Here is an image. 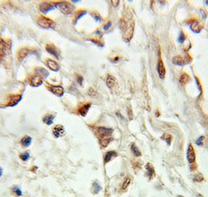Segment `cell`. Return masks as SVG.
Masks as SVG:
<instances>
[{"mask_svg":"<svg viewBox=\"0 0 208 197\" xmlns=\"http://www.w3.org/2000/svg\"><path fill=\"white\" fill-rule=\"evenodd\" d=\"M42 83H43V78L38 74L33 75L30 78V84H31V85L34 86V87H38L42 85Z\"/></svg>","mask_w":208,"mask_h":197,"instance_id":"cell-6","label":"cell"},{"mask_svg":"<svg viewBox=\"0 0 208 197\" xmlns=\"http://www.w3.org/2000/svg\"><path fill=\"white\" fill-rule=\"evenodd\" d=\"M2 174H3V169H2L1 167H0V177H1V175H2Z\"/></svg>","mask_w":208,"mask_h":197,"instance_id":"cell-38","label":"cell"},{"mask_svg":"<svg viewBox=\"0 0 208 197\" xmlns=\"http://www.w3.org/2000/svg\"><path fill=\"white\" fill-rule=\"evenodd\" d=\"M146 170H147V172H148V176L150 177V178H152L153 175H154V169H153V167H152V165L150 164H148L146 165Z\"/></svg>","mask_w":208,"mask_h":197,"instance_id":"cell-23","label":"cell"},{"mask_svg":"<svg viewBox=\"0 0 208 197\" xmlns=\"http://www.w3.org/2000/svg\"><path fill=\"white\" fill-rule=\"evenodd\" d=\"M111 141V138H105V139H101V141H100V143H101V146H103V147H106L108 144Z\"/></svg>","mask_w":208,"mask_h":197,"instance_id":"cell-27","label":"cell"},{"mask_svg":"<svg viewBox=\"0 0 208 197\" xmlns=\"http://www.w3.org/2000/svg\"><path fill=\"white\" fill-rule=\"evenodd\" d=\"M29 156H30L29 153H28V152H26V153H22L21 156H20V157H21V159L22 160H24V161H26V160H28Z\"/></svg>","mask_w":208,"mask_h":197,"instance_id":"cell-30","label":"cell"},{"mask_svg":"<svg viewBox=\"0 0 208 197\" xmlns=\"http://www.w3.org/2000/svg\"><path fill=\"white\" fill-rule=\"evenodd\" d=\"M184 40H185V35H184L183 33H182V34L180 35V37H179V41H180V42H183Z\"/></svg>","mask_w":208,"mask_h":197,"instance_id":"cell-32","label":"cell"},{"mask_svg":"<svg viewBox=\"0 0 208 197\" xmlns=\"http://www.w3.org/2000/svg\"><path fill=\"white\" fill-rule=\"evenodd\" d=\"M187 158L188 161H189V163H190V164H193L196 160V153H195V151H194L193 146L191 144L189 146V148H188Z\"/></svg>","mask_w":208,"mask_h":197,"instance_id":"cell-8","label":"cell"},{"mask_svg":"<svg viewBox=\"0 0 208 197\" xmlns=\"http://www.w3.org/2000/svg\"><path fill=\"white\" fill-rule=\"evenodd\" d=\"M35 71H37V74L39 75L40 77H41L42 78H46L47 77L49 76V73L45 69H44V68L37 67L35 69Z\"/></svg>","mask_w":208,"mask_h":197,"instance_id":"cell-18","label":"cell"},{"mask_svg":"<svg viewBox=\"0 0 208 197\" xmlns=\"http://www.w3.org/2000/svg\"><path fill=\"white\" fill-rule=\"evenodd\" d=\"M110 26H111V23H110V22H109L108 24L104 26V30H108Z\"/></svg>","mask_w":208,"mask_h":197,"instance_id":"cell-35","label":"cell"},{"mask_svg":"<svg viewBox=\"0 0 208 197\" xmlns=\"http://www.w3.org/2000/svg\"><path fill=\"white\" fill-rule=\"evenodd\" d=\"M54 118H55V116H53V115L46 114L45 115L44 118H42V120H43V122L45 124H46L48 125H50V124H52L53 123Z\"/></svg>","mask_w":208,"mask_h":197,"instance_id":"cell-20","label":"cell"},{"mask_svg":"<svg viewBox=\"0 0 208 197\" xmlns=\"http://www.w3.org/2000/svg\"><path fill=\"white\" fill-rule=\"evenodd\" d=\"M191 29L194 32H197V33H199L200 31V26H199V24L197 22V21H194L191 24Z\"/></svg>","mask_w":208,"mask_h":197,"instance_id":"cell-22","label":"cell"},{"mask_svg":"<svg viewBox=\"0 0 208 197\" xmlns=\"http://www.w3.org/2000/svg\"><path fill=\"white\" fill-rule=\"evenodd\" d=\"M112 3H113V5L114 6H117L118 5V3H119V1H112Z\"/></svg>","mask_w":208,"mask_h":197,"instance_id":"cell-37","label":"cell"},{"mask_svg":"<svg viewBox=\"0 0 208 197\" xmlns=\"http://www.w3.org/2000/svg\"><path fill=\"white\" fill-rule=\"evenodd\" d=\"M45 49L48 53L55 56L56 59H58L59 56H60V51L54 45L48 44L45 47Z\"/></svg>","mask_w":208,"mask_h":197,"instance_id":"cell-7","label":"cell"},{"mask_svg":"<svg viewBox=\"0 0 208 197\" xmlns=\"http://www.w3.org/2000/svg\"><path fill=\"white\" fill-rule=\"evenodd\" d=\"M77 81L79 83L80 85H82V82H83V77L80 75H78V78H77Z\"/></svg>","mask_w":208,"mask_h":197,"instance_id":"cell-33","label":"cell"},{"mask_svg":"<svg viewBox=\"0 0 208 197\" xmlns=\"http://www.w3.org/2000/svg\"><path fill=\"white\" fill-rule=\"evenodd\" d=\"M49 90L52 93L58 97H62L64 94V89L60 85H51L49 87Z\"/></svg>","mask_w":208,"mask_h":197,"instance_id":"cell-5","label":"cell"},{"mask_svg":"<svg viewBox=\"0 0 208 197\" xmlns=\"http://www.w3.org/2000/svg\"><path fill=\"white\" fill-rule=\"evenodd\" d=\"M117 156V153L114 151H110L106 153L105 156H104V162L105 163H108L109 161H110L113 158H114Z\"/></svg>","mask_w":208,"mask_h":197,"instance_id":"cell-19","label":"cell"},{"mask_svg":"<svg viewBox=\"0 0 208 197\" xmlns=\"http://www.w3.org/2000/svg\"><path fill=\"white\" fill-rule=\"evenodd\" d=\"M91 107V104L90 103H88V104H85L83 105L82 106H81L79 108V114L82 115V117H85V115L87 114V113L88 112V110L90 109Z\"/></svg>","mask_w":208,"mask_h":197,"instance_id":"cell-16","label":"cell"},{"mask_svg":"<svg viewBox=\"0 0 208 197\" xmlns=\"http://www.w3.org/2000/svg\"><path fill=\"white\" fill-rule=\"evenodd\" d=\"M94 18L96 19V21H101V18H100V16H98V15H96V16H94Z\"/></svg>","mask_w":208,"mask_h":197,"instance_id":"cell-36","label":"cell"},{"mask_svg":"<svg viewBox=\"0 0 208 197\" xmlns=\"http://www.w3.org/2000/svg\"><path fill=\"white\" fill-rule=\"evenodd\" d=\"M21 100V95H15L10 97V100L9 101V106H14L16 104H17Z\"/></svg>","mask_w":208,"mask_h":197,"instance_id":"cell-17","label":"cell"},{"mask_svg":"<svg viewBox=\"0 0 208 197\" xmlns=\"http://www.w3.org/2000/svg\"><path fill=\"white\" fill-rule=\"evenodd\" d=\"M54 8H56L55 4H53L52 3H46V2L41 3L39 7L40 11L43 13H47L48 12L54 9Z\"/></svg>","mask_w":208,"mask_h":197,"instance_id":"cell-4","label":"cell"},{"mask_svg":"<svg viewBox=\"0 0 208 197\" xmlns=\"http://www.w3.org/2000/svg\"><path fill=\"white\" fill-rule=\"evenodd\" d=\"M162 139H164V141L167 142V144L169 145L171 144V136L170 135H168V134H164L163 136H162Z\"/></svg>","mask_w":208,"mask_h":197,"instance_id":"cell-28","label":"cell"},{"mask_svg":"<svg viewBox=\"0 0 208 197\" xmlns=\"http://www.w3.org/2000/svg\"><path fill=\"white\" fill-rule=\"evenodd\" d=\"M53 133L56 138H60V137H61V136H64L65 134L64 128V126L58 124V125H56V126H55L53 128Z\"/></svg>","mask_w":208,"mask_h":197,"instance_id":"cell-9","label":"cell"},{"mask_svg":"<svg viewBox=\"0 0 208 197\" xmlns=\"http://www.w3.org/2000/svg\"><path fill=\"white\" fill-rule=\"evenodd\" d=\"M132 151L133 152V153H134V155L136 156H141V153H140V151L138 150V147H136L135 146V145H132Z\"/></svg>","mask_w":208,"mask_h":197,"instance_id":"cell-25","label":"cell"},{"mask_svg":"<svg viewBox=\"0 0 208 197\" xmlns=\"http://www.w3.org/2000/svg\"><path fill=\"white\" fill-rule=\"evenodd\" d=\"M31 143V138L29 136H25L21 139V145L23 147H28Z\"/></svg>","mask_w":208,"mask_h":197,"instance_id":"cell-21","label":"cell"},{"mask_svg":"<svg viewBox=\"0 0 208 197\" xmlns=\"http://www.w3.org/2000/svg\"><path fill=\"white\" fill-rule=\"evenodd\" d=\"M100 189H101V187H100V185L98 184L97 182H95L93 184V191H94V193H98L100 191Z\"/></svg>","mask_w":208,"mask_h":197,"instance_id":"cell-29","label":"cell"},{"mask_svg":"<svg viewBox=\"0 0 208 197\" xmlns=\"http://www.w3.org/2000/svg\"><path fill=\"white\" fill-rule=\"evenodd\" d=\"M8 50V45L6 43V41L3 40H0V56H3L6 55Z\"/></svg>","mask_w":208,"mask_h":197,"instance_id":"cell-15","label":"cell"},{"mask_svg":"<svg viewBox=\"0 0 208 197\" xmlns=\"http://www.w3.org/2000/svg\"><path fill=\"white\" fill-rule=\"evenodd\" d=\"M179 81H180V83H181V84H182V85H185V84H186V83L189 81V76L186 74H182V76L180 77V79H179Z\"/></svg>","mask_w":208,"mask_h":197,"instance_id":"cell-24","label":"cell"},{"mask_svg":"<svg viewBox=\"0 0 208 197\" xmlns=\"http://www.w3.org/2000/svg\"><path fill=\"white\" fill-rule=\"evenodd\" d=\"M13 192L15 194H16V196H22V192H21V189L19 188H17V187H14V188H13Z\"/></svg>","mask_w":208,"mask_h":197,"instance_id":"cell-31","label":"cell"},{"mask_svg":"<svg viewBox=\"0 0 208 197\" xmlns=\"http://www.w3.org/2000/svg\"><path fill=\"white\" fill-rule=\"evenodd\" d=\"M97 132H98V135L100 136L101 139H105V138H109L111 136L112 133H113V129L108 128L100 127V128H97Z\"/></svg>","mask_w":208,"mask_h":197,"instance_id":"cell-3","label":"cell"},{"mask_svg":"<svg viewBox=\"0 0 208 197\" xmlns=\"http://www.w3.org/2000/svg\"><path fill=\"white\" fill-rule=\"evenodd\" d=\"M189 61H187V59L182 56H175L173 58L174 63L176 65H179V66H184V65L187 63Z\"/></svg>","mask_w":208,"mask_h":197,"instance_id":"cell-12","label":"cell"},{"mask_svg":"<svg viewBox=\"0 0 208 197\" xmlns=\"http://www.w3.org/2000/svg\"><path fill=\"white\" fill-rule=\"evenodd\" d=\"M106 82V85H107L109 88H113L117 85V80H116L114 77L111 76V75H107Z\"/></svg>","mask_w":208,"mask_h":197,"instance_id":"cell-14","label":"cell"},{"mask_svg":"<svg viewBox=\"0 0 208 197\" xmlns=\"http://www.w3.org/2000/svg\"><path fill=\"white\" fill-rule=\"evenodd\" d=\"M37 24L41 27L45 28V29H49V28L53 27V26H54L53 21L49 18L45 17L44 16H41L37 19Z\"/></svg>","mask_w":208,"mask_h":197,"instance_id":"cell-2","label":"cell"},{"mask_svg":"<svg viewBox=\"0 0 208 197\" xmlns=\"http://www.w3.org/2000/svg\"><path fill=\"white\" fill-rule=\"evenodd\" d=\"M157 71H158V74L160 77L161 79H164V77H165L166 70H165V67L164 66V63L161 59H159L158 63H157Z\"/></svg>","mask_w":208,"mask_h":197,"instance_id":"cell-11","label":"cell"},{"mask_svg":"<svg viewBox=\"0 0 208 197\" xmlns=\"http://www.w3.org/2000/svg\"><path fill=\"white\" fill-rule=\"evenodd\" d=\"M203 137H200L197 141V144L198 146H201L203 144Z\"/></svg>","mask_w":208,"mask_h":197,"instance_id":"cell-34","label":"cell"},{"mask_svg":"<svg viewBox=\"0 0 208 197\" xmlns=\"http://www.w3.org/2000/svg\"><path fill=\"white\" fill-rule=\"evenodd\" d=\"M207 4H208V1H207Z\"/></svg>","mask_w":208,"mask_h":197,"instance_id":"cell-39","label":"cell"},{"mask_svg":"<svg viewBox=\"0 0 208 197\" xmlns=\"http://www.w3.org/2000/svg\"><path fill=\"white\" fill-rule=\"evenodd\" d=\"M56 8H58L64 14L69 15L73 11L74 7L71 4L67 2H60V3H55Z\"/></svg>","mask_w":208,"mask_h":197,"instance_id":"cell-1","label":"cell"},{"mask_svg":"<svg viewBox=\"0 0 208 197\" xmlns=\"http://www.w3.org/2000/svg\"><path fill=\"white\" fill-rule=\"evenodd\" d=\"M130 182H131V178L128 177V178H125L124 182L123 184H122V189H123V190H125V189H127V188L128 187V185H129V184H130Z\"/></svg>","mask_w":208,"mask_h":197,"instance_id":"cell-26","label":"cell"},{"mask_svg":"<svg viewBox=\"0 0 208 197\" xmlns=\"http://www.w3.org/2000/svg\"><path fill=\"white\" fill-rule=\"evenodd\" d=\"M31 52V50L29 49H27V48H22V49L19 50V52H18V55H17L18 59H20V60H22V59H23V58H25L27 56V55H28Z\"/></svg>","mask_w":208,"mask_h":197,"instance_id":"cell-13","label":"cell"},{"mask_svg":"<svg viewBox=\"0 0 208 197\" xmlns=\"http://www.w3.org/2000/svg\"><path fill=\"white\" fill-rule=\"evenodd\" d=\"M46 64L50 70L56 71V72L60 71V66L59 65L58 63L55 61V60H53V59H48L46 62Z\"/></svg>","mask_w":208,"mask_h":197,"instance_id":"cell-10","label":"cell"}]
</instances>
